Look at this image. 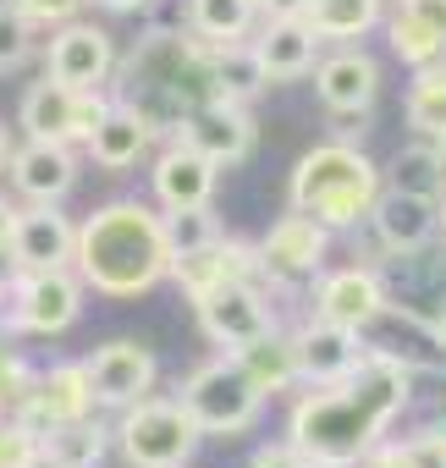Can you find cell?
Wrapping results in <instances>:
<instances>
[{
  "label": "cell",
  "mask_w": 446,
  "mask_h": 468,
  "mask_svg": "<svg viewBox=\"0 0 446 468\" xmlns=\"http://www.w3.org/2000/svg\"><path fill=\"white\" fill-rule=\"evenodd\" d=\"M0 468H45V435L17 413L0 419Z\"/></svg>",
  "instance_id": "obj_36"
},
{
  "label": "cell",
  "mask_w": 446,
  "mask_h": 468,
  "mask_svg": "<svg viewBox=\"0 0 446 468\" xmlns=\"http://www.w3.org/2000/svg\"><path fill=\"white\" fill-rule=\"evenodd\" d=\"M111 441H116V435H111L100 419L56 424V430L45 435V468H100Z\"/></svg>",
  "instance_id": "obj_25"
},
{
  "label": "cell",
  "mask_w": 446,
  "mask_h": 468,
  "mask_svg": "<svg viewBox=\"0 0 446 468\" xmlns=\"http://www.w3.org/2000/svg\"><path fill=\"white\" fill-rule=\"evenodd\" d=\"M6 254H12V271H72L78 226L61 215V204H28L17 209V231Z\"/></svg>",
  "instance_id": "obj_14"
},
{
  "label": "cell",
  "mask_w": 446,
  "mask_h": 468,
  "mask_svg": "<svg viewBox=\"0 0 446 468\" xmlns=\"http://www.w3.org/2000/svg\"><path fill=\"white\" fill-rule=\"evenodd\" d=\"M176 402L193 413L198 435H243L254 430L260 408H265V391L249 380V369L227 353V358H209L198 364L182 386H176Z\"/></svg>",
  "instance_id": "obj_5"
},
{
  "label": "cell",
  "mask_w": 446,
  "mask_h": 468,
  "mask_svg": "<svg viewBox=\"0 0 446 468\" xmlns=\"http://www.w3.org/2000/svg\"><path fill=\"white\" fill-rule=\"evenodd\" d=\"M265 83H271V78H265V67H260V56H254V45H249V39L215 45V89H220V100L249 105Z\"/></svg>",
  "instance_id": "obj_31"
},
{
  "label": "cell",
  "mask_w": 446,
  "mask_h": 468,
  "mask_svg": "<svg viewBox=\"0 0 446 468\" xmlns=\"http://www.w3.org/2000/svg\"><path fill=\"white\" fill-rule=\"evenodd\" d=\"M260 23V0H187V28L209 45L249 39Z\"/></svg>",
  "instance_id": "obj_26"
},
{
  "label": "cell",
  "mask_w": 446,
  "mask_h": 468,
  "mask_svg": "<svg viewBox=\"0 0 446 468\" xmlns=\"http://www.w3.org/2000/svg\"><path fill=\"white\" fill-rule=\"evenodd\" d=\"M441 231H446V193H441Z\"/></svg>",
  "instance_id": "obj_47"
},
{
  "label": "cell",
  "mask_w": 446,
  "mask_h": 468,
  "mask_svg": "<svg viewBox=\"0 0 446 468\" xmlns=\"http://www.w3.org/2000/svg\"><path fill=\"white\" fill-rule=\"evenodd\" d=\"M171 138L193 144L198 154H209L215 165H238L254 154V116L238 100H209L204 111H193Z\"/></svg>",
  "instance_id": "obj_19"
},
{
  "label": "cell",
  "mask_w": 446,
  "mask_h": 468,
  "mask_svg": "<svg viewBox=\"0 0 446 468\" xmlns=\"http://www.w3.org/2000/svg\"><path fill=\"white\" fill-rule=\"evenodd\" d=\"M260 67L271 83H298L320 67V34L309 28V17H260V28L249 34Z\"/></svg>",
  "instance_id": "obj_18"
},
{
  "label": "cell",
  "mask_w": 446,
  "mask_h": 468,
  "mask_svg": "<svg viewBox=\"0 0 446 468\" xmlns=\"http://www.w3.org/2000/svg\"><path fill=\"white\" fill-rule=\"evenodd\" d=\"M227 165H215L209 154H198L193 144L171 138L160 154H154V171H149V187H154V204L160 209H198L215 198V182Z\"/></svg>",
  "instance_id": "obj_15"
},
{
  "label": "cell",
  "mask_w": 446,
  "mask_h": 468,
  "mask_svg": "<svg viewBox=\"0 0 446 468\" xmlns=\"http://www.w3.org/2000/svg\"><path fill=\"white\" fill-rule=\"evenodd\" d=\"M386 187L419 193V198H441L446 193V160L435 149V138H419L408 149H397V160L386 165Z\"/></svg>",
  "instance_id": "obj_27"
},
{
  "label": "cell",
  "mask_w": 446,
  "mask_h": 468,
  "mask_svg": "<svg viewBox=\"0 0 446 468\" xmlns=\"http://www.w3.org/2000/svg\"><path fill=\"white\" fill-rule=\"evenodd\" d=\"M325 249H331V226L303 209H287L260 238V260L271 282H314L325 271Z\"/></svg>",
  "instance_id": "obj_11"
},
{
  "label": "cell",
  "mask_w": 446,
  "mask_h": 468,
  "mask_svg": "<svg viewBox=\"0 0 446 468\" xmlns=\"http://www.w3.org/2000/svg\"><path fill=\"white\" fill-rule=\"evenodd\" d=\"M89 364V386H94V402L100 408H133V402H143L149 391H154V375H160V364H154V353L143 347V342H133V336H116V342H105V347H94V358H83Z\"/></svg>",
  "instance_id": "obj_13"
},
{
  "label": "cell",
  "mask_w": 446,
  "mask_h": 468,
  "mask_svg": "<svg viewBox=\"0 0 446 468\" xmlns=\"http://www.w3.org/2000/svg\"><path fill=\"white\" fill-rule=\"evenodd\" d=\"M89 292L100 298H138L171 282V243H165V209L138 198H111L78 226V260Z\"/></svg>",
  "instance_id": "obj_2"
},
{
  "label": "cell",
  "mask_w": 446,
  "mask_h": 468,
  "mask_svg": "<svg viewBox=\"0 0 446 468\" xmlns=\"http://www.w3.org/2000/svg\"><path fill=\"white\" fill-rule=\"evenodd\" d=\"M220 238H227V231H220V220H215L209 204H198V209H165L171 260H176V254H198V249H209V243H220Z\"/></svg>",
  "instance_id": "obj_34"
},
{
  "label": "cell",
  "mask_w": 446,
  "mask_h": 468,
  "mask_svg": "<svg viewBox=\"0 0 446 468\" xmlns=\"http://www.w3.org/2000/svg\"><path fill=\"white\" fill-rule=\"evenodd\" d=\"M149 144H154V122L138 111V105H127V100H111V111L100 116V127L89 133V160L100 165V171H127V165H138L143 154H149Z\"/></svg>",
  "instance_id": "obj_23"
},
{
  "label": "cell",
  "mask_w": 446,
  "mask_h": 468,
  "mask_svg": "<svg viewBox=\"0 0 446 468\" xmlns=\"http://www.w3.org/2000/svg\"><path fill=\"white\" fill-rule=\"evenodd\" d=\"M402 116H408V127H413L419 138H441V133H446V61L413 72Z\"/></svg>",
  "instance_id": "obj_30"
},
{
  "label": "cell",
  "mask_w": 446,
  "mask_h": 468,
  "mask_svg": "<svg viewBox=\"0 0 446 468\" xmlns=\"http://www.w3.org/2000/svg\"><path fill=\"white\" fill-rule=\"evenodd\" d=\"M198 309V325L215 347H249L260 342L265 331H276V314H271V298H265V282H227V287H215L209 298L193 303Z\"/></svg>",
  "instance_id": "obj_10"
},
{
  "label": "cell",
  "mask_w": 446,
  "mask_h": 468,
  "mask_svg": "<svg viewBox=\"0 0 446 468\" xmlns=\"http://www.w3.org/2000/svg\"><path fill=\"white\" fill-rule=\"evenodd\" d=\"M380 187H386L380 165H375L358 144L331 138V144H314V149L292 165V176H287V204L303 209V215H314V220H325L331 231H347V226L369 220Z\"/></svg>",
  "instance_id": "obj_4"
},
{
  "label": "cell",
  "mask_w": 446,
  "mask_h": 468,
  "mask_svg": "<svg viewBox=\"0 0 446 468\" xmlns=\"http://www.w3.org/2000/svg\"><path fill=\"white\" fill-rule=\"evenodd\" d=\"M111 435L122 446L127 468H187V457L198 446V424L176 397H143V402L122 408Z\"/></svg>",
  "instance_id": "obj_7"
},
{
  "label": "cell",
  "mask_w": 446,
  "mask_h": 468,
  "mask_svg": "<svg viewBox=\"0 0 446 468\" xmlns=\"http://www.w3.org/2000/svg\"><path fill=\"white\" fill-rule=\"evenodd\" d=\"M413 397V369L397 353L369 347L364 364L336 386H309L292 402L287 441L314 468H358Z\"/></svg>",
  "instance_id": "obj_1"
},
{
  "label": "cell",
  "mask_w": 446,
  "mask_h": 468,
  "mask_svg": "<svg viewBox=\"0 0 446 468\" xmlns=\"http://www.w3.org/2000/svg\"><path fill=\"white\" fill-rule=\"evenodd\" d=\"M94 6H105V12H143L149 0H94Z\"/></svg>",
  "instance_id": "obj_43"
},
{
  "label": "cell",
  "mask_w": 446,
  "mask_h": 468,
  "mask_svg": "<svg viewBox=\"0 0 446 468\" xmlns=\"http://www.w3.org/2000/svg\"><path fill=\"white\" fill-rule=\"evenodd\" d=\"M402 6H408V12H419V17L446 39V0H402Z\"/></svg>",
  "instance_id": "obj_40"
},
{
  "label": "cell",
  "mask_w": 446,
  "mask_h": 468,
  "mask_svg": "<svg viewBox=\"0 0 446 468\" xmlns=\"http://www.w3.org/2000/svg\"><path fill=\"white\" fill-rule=\"evenodd\" d=\"M386 45H391V56H397L408 72L446 61V39H441L419 12H408V6H397V12L386 17Z\"/></svg>",
  "instance_id": "obj_28"
},
{
  "label": "cell",
  "mask_w": 446,
  "mask_h": 468,
  "mask_svg": "<svg viewBox=\"0 0 446 468\" xmlns=\"http://www.w3.org/2000/svg\"><path fill=\"white\" fill-rule=\"evenodd\" d=\"M380 23H386V6H380V0H314V6H309V28H314L320 39H336V45L364 39V34L380 28Z\"/></svg>",
  "instance_id": "obj_29"
},
{
  "label": "cell",
  "mask_w": 446,
  "mask_h": 468,
  "mask_svg": "<svg viewBox=\"0 0 446 468\" xmlns=\"http://www.w3.org/2000/svg\"><path fill=\"white\" fill-rule=\"evenodd\" d=\"M358 468H446V430H419L408 441H380Z\"/></svg>",
  "instance_id": "obj_32"
},
{
  "label": "cell",
  "mask_w": 446,
  "mask_h": 468,
  "mask_svg": "<svg viewBox=\"0 0 446 468\" xmlns=\"http://www.w3.org/2000/svg\"><path fill=\"white\" fill-rule=\"evenodd\" d=\"M111 89H67L56 78L34 83L23 94V111H17V127L28 138H56V144H89V133L100 127V116L111 111Z\"/></svg>",
  "instance_id": "obj_8"
},
{
  "label": "cell",
  "mask_w": 446,
  "mask_h": 468,
  "mask_svg": "<svg viewBox=\"0 0 446 468\" xmlns=\"http://www.w3.org/2000/svg\"><path fill=\"white\" fill-rule=\"evenodd\" d=\"M314 94H320V105L331 116H369L375 100H380V67H375V56L342 45L336 56H325L314 67Z\"/></svg>",
  "instance_id": "obj_20"
},
{
  "label": "cell",
  "mask_w": 446,
  "mask_h": 468,
  "mask_svg": "<svg viewBox=\"0 0 446 468\" xmlns=\"http://www.w3.org/2000/svg\"><path fill=\"white\" fill-rule=\"evenodd\" d=\"M369 226H375V243L397 260L419 254L435 231H441V198H419V193H402V187H380L375 209H369Z\"/></svg>",
  "instance_id": "obj_17"
},
{
  "label": "cell",
  "mask_w": 446,
  "mask_h": 468,
  "mask_svg": "<svg viewBox=\"0 0 446 468\" xmlns=\"http://www.w3.org/2000/svg\"><path fill=\"white\" fill-rule=\"evenodd\" d=\"M254 468H309V457H303L292 441H276V446H260Z\"/></svg>",
  "instance_id": "obj_39"
},
{
  "label": "cell",
  "mask_w": 446,
  "mask_h": 468,
  "mask_svg": "<svg viewBox=\"0 0 446 468\" xmlns=\"http://www.w3.org/2000/svg\"><path fill=\"white\" fill-rule=\"evenodd\" d=\"M111 94L138 105L154 122V133H176L193 111L220 100V89H215V45L198 39L193 28L187 34L154 28L122 61V83H111Z\"/></svg>",
  "instance_id": "obj_3"
},
{
  "label": "cell",
  "mask_w": 446,
  "mask_h": 468,
  "mask_svg": "<svg viewBox=\"0 0 446 468\" xmlns=\"http://www.w3.org/2000/svg\"><path fill=\"white\" fill-rule=\"evenodd\" d=\"M435 149H441V160H446V133H441V138H435Z\"/></svg>",
  "instance_id": "obj_46"
},
{
  "label": "cell",
  "mask_w": 446,
  "mask_h": 468,
  "mask_svg": "<svg viewBox=\"0 0 446 468\" xmlns=\"http://www.w3.org/2000/svg\"><path fill=\"white\" fill-rule=\"evenodd\" d=\"M83 276L78 271H17L0 287V331L6 336H61L83 314Z\"/></svg>",
  "instance_id": "obj_6"
},
{
  "label": "cell",
  "mask_w": 446,
  "mask_h": 468,
  "mask_svg": "<svg viewBox=\"0 0 446 468\" xmlns=\"http://www.w3.org/2000/svg\"><path fill=\"white\" fill-rule=\"evenodd\" d=\"M12 231H17V204H12L6 193H0V254L12 249Z\"/></svg>",
  "instance_id": "obj_42"
},
{
  "label": "cell",
  "mask_w": 446,
  "mask_h": 468,
  "mask_svg": "<svg viewBox=\"0 0 446 468\" xmlns=\"http://www.w3.org/2000/svg\"><path fill=\"white\" fill-rule=\"evenodd\" d=\"M34 369L17 358V353H0V408H6V413H17V402L34 391Z\"/></svg>",
  "instance_id": "obj_37"
},
{
  "label": "cell",
  "mask_w": 446,
  "mask_h": 468,
  "mask_svg": "<svg viewBox=\"0 0 446 468\" xmlns=\"http://www.w3.org/2000/svg\"><path fill=\"white\" fill-rule=\"evenodd\" d=\"M309 309L314 320H331V325H347V331H369L375 320H386V287L369 265H342V271H320L314 276V292H309Z\"/></svg>",
  "instance_id": "obj_12"
},
{
  "label": "cell",
  "mask_w": 446,
  "mask_h": 468,
  "mask_svg": "<svg viewBox=\"0 0 446 468\" xmlns=\"http://www.w3.org/2000/svg\"><path fill=\"white\" fill-rule=\"evenodd\" d=\"M94 413V386H89V364H50L34 391L17 402V419H28L39 435H50L56 424L89 419Z\"/></svg>",
  "instance_id": "obj_16"
},
{
  "label": "cell",
  "mask_w": 446,
  "mask_h": 468,
  "mask_svg": "<svg viewBox=\"0 0 446 468\" xmlns=\"http://www.w3.org/2000/svg\"><path fill=\"white\" fill-rule=\"evenodd\" d=\"M232 358L249 369V380H254L265 397H271V391H292V386H303V375H298V342L281 336V331H265L260 342L238 347Z\"/></svg>",
  "instance_id": "obj_24"
},
{
  "label": "cell",
  "mask_w": 446,
  "mask_h": 468,
  "mask_svg": "<svg viewBox=\"0 0 446 468\" xmlns=\"http://www.w3.org/2000/svg\"><path fill=\"white\" fill-rule=\"evenodd\" d=\"M12 149H17V144H12V127H0V171L12 165Z\"/></svg>",
  "instance_id": "obj_44"
},
{
  "label": "cell",
  "mask_w": 446,
  "mask_h": 468,
  "mask_svg": "<svg viewBox=\"0 0 446 468\" xmlns=\"http://www.w3.org/2000/svg\"><path fill=\"white\" fill-rule=\"evenodd\" d=\"M12 6L28 17V23H39V28H61V23H72L89 0H12Z\"/></svg>",
  "instance_id": "obj_38"
},
{
  "label": "cell",
  "mask_w": 446,
  "mask_h": 468,
  "mask_svg": "<svg viewBox=\"0 0 446 468\" xmlns=\"http://www.w3.org/2000/svg\"><path fill=\"white\" fill-rule=\"evenodd\" d=\"M6 171H12V187L28 204H61L78 187V154H72V144H56V138L17 144Z\"/></svg>",
  "instance_id": "obj_21"
},
{
  "label": "cell",
  "mask_w": 446,
  "mask_h": 468,
  "mask_svg": "<svg viewBox=\"0 0 446 468\" xmlns=\"http://www.w3.org/2000/svg\"><path fill=\"white\" fill-rule=\"evenodd\" d=\"M292 342H298V375H303V386H336L369 353L364 331H347V325H331V320H314V314H309V325Z\"/></svg>",
  "instance_id": "obj_22"
},
{
  "label": "cell",
  "mask_w": 446,
  "mask_h": 468,
  "mask_svg": "<svg viewBox=\"0 0 446 468\" xmlns=\"http://www.w3.org/2000/svg\"><path fill=\"white\" fill-rule=\"evenodd\" d=\"M34 28H39V23H28L12 0L0 6V78H6V72H23V67L34 61V50H39Z\"/></svg>",
  "instance_id": "obj_35"
},
{
  "label": "cell",
  "mask_w": 446,
  "mask_h": 468,
  "mask_svg": "<svg viewBox=\"0 0 446 468\" xmlns=\"http://www.w3.org/2000/svg\"><path fill=\"white\" fill-rule=\"evenodd\" d=\"M314 0H260V17H309Z\"/></svg>",
  "instance_id": "obj_41"
},
{
  "label": "cell",
  "mask_w": 446,
  "mask_h": 468,
  "mask_svg": "<svg viewBox=\"0 0 446 468\" xmlns=\"http://www.w3.org/2000/svg\"><path fill=\"white\" fill-rule=\"evenodd\" d=\"M435 347L446 353V309H441V320H435Z\"/></svg>",
  "instance_id": "obj_45"
},
{
  "label": "cell",
  "mask_w": 446,
  "mask_h": 468,
  "mask_svg": "<svg viewBox=\"0 0 446 468\" xmlns=\"http://www.w3.org/2000/svg\"><path fill=\"white\" fill-rule=\"evenodd\" d=\"M116 39L100 23H61L45 45V78L67 83V89H111L116 78Z\"/></svg>",
  "instance_id": "obj_9"
},
{
  "label": "cell",
  "mask_w": 446,
  "mask_h": 468,
  "mask_svg": "<svg viewBox=\"0 0 446 468\" xmlns=\"http://www.w3.org/2000/svg\"><path fill=\"white\" fill-rule=\"evenodd\" d=\"M171 282L182 287L187 303L209 298L215 287H227V260H220V243H209V249H198V254H176V260H171Z\"/></svg>",
  "instance_id": "obj_33"
}]
</instances>
